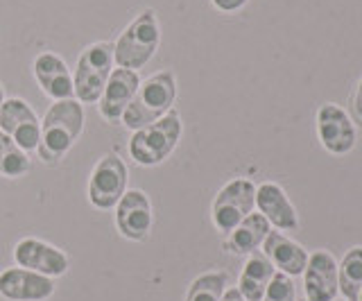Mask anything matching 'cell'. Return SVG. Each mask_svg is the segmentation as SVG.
I'll list each match as a JSON object with an SVG mask.
<instances>
[{"label": "cell", "mask_w": 362, "mask_h": 301, "mask_svg": "<svg viewBox=\"0 0 362 301\" xmlns=\"http://www.w3.org/2000/svg\"><path fill=\"white\" fill-rule=\"evenodd\" d=\"M84 131V105L79 100H59L45 111L41 122L39 159L45 163H57L64 159L79 134Z\"/></svg>", "instance_id": "obj_1"}, {"label": "cell", "mask_w": 362, "mask_h": 301, "mask_svg": "<svg viewBox=\"0 0 362 301\" xmlns=\"http://www.w3.org/2000/svg\"><path fill=\"white\" fill-rule=\"evenodd\" d=\"M175 100H177V80L173 71L154 73L139 84V91H136L120 122L132 131L143 129L156 122L158 118H163L168 111H173Z\"/></svg>", "instance_id": "obj_2"}, {"label": "cell", "mask_w": 362, "mask_h": 301, "mask_svg": "<svg viewBox=\"0 0 362 301\" xmlns=\"http://www.w3.org/2000/svg\"><path fill=\"white\" fill-rule=\"evenodd\" d=\"M158 46H161V25L154 9L147 7L113 43V64H118V69L139 71L154 57Z\"/></svg>", "instance_id": "obj_3"}, {"label": "cell", "mask_w": 362, "mask_h": 301, "mask_svg": "<svg viewBox=\"0 0 362 301\" xmlns=\"http://www.w3.org/2000/svg\"><path fill=\"white\" fill-rule=\"evenodd\" d=\"M181 134H184L181 116L177 111H168L163 118H158L152 125L136 129L132 134L129 138L132 159L139 165H145V168L163 163L179 145Z\"/></svg>", "instance_id": "obj_4"}, {"label": "cell", "mask_w": 362, "mask_h": 301, "mask_svg": "<svg viewBox=\"0 0 362 301\" xmlns=\"http://www.w3.org/2000/svg\"><path fill=\"white\" fill-rule=\"evenodd\" d=\"M113 71V43L98 41L90 43L77 57V66L73 73L75 100L82 105H98V100L109 82Z\"/></svg>", "instance_id": "obj_5"}, {"label": "cell", "mask_w": 362, "mask_h": 301, "mask_svg": "<svg viewBox=\"0 0 362 301\" xmlns=\"http://www.w3.org/2000/svg\"><path fill=\"white\" fill-rule=\"evenodd\" d=\"M256 206V186L249 179H233L220 188L213 199L211 218L222 233H231Z\"/></svg>", "instance_id": "obj_6"}, {"label": "cell", "mask_w": 362, "mask_h": 301, "mask_svg": "<svg viewBox=\"0 0 362 301\" xmlns=\"http://www.w3.org/2000/svg\"><path fill=\"white\" fill-rule=\"evenodd\" d=\"M129 170L118 154H105L88 179V202L95 208H113L127 193Z\"/></svg>", "instance_id": "obj_7"}, {"label": "cell", "mask_w": 362, "mask_h": 301, "mask_svg": "<svg viewBox=\"0 0 362 301\" xmlns=\"http://www.w3.org/2000/svg\"><path fill=\"white\" fill-rule=\"evenodd\" d=\"M0 131L11 136L21 150L32 152L41 141V120L25 100L7 98L0 107Z\"/></svg>", "instance_id": "obj_8"}, {"label": "cell", "mask_w": 362, "mask_h": 301, "mask_svg": "<svg viewBox=\"0 0 362 301\" xmlns=\"http://www.w3.org/2000/svg\"><path fill=\"white\" fill-rule=\"evenodd\" d=\"M14 261L23 270L43 274L48 278L64 276L68 272V256L39 238H23L14 247Z\"/></svg>", "instance_id": "obj_9"}, {"label": "cell", "mask_w": 362, "mask_h": 301, "mask_svg": "<svg viewBox=\"0 0 362 301\" xmlns=\"http://www.w3.org/2000/svg\"><path fill=\"white\" fill-rule=\"evenodd\" d=\"M317 136L324 150L331 154H346L356 145V127L349 120L346 111L333 102H326L317 111Z\"/></svg>", "instance_id": "obj_10"}, {"label": "cell", "mask_w": 362, "mask_h": 301, "mask_svg": "<svg viewBox=\"0 0 362 301\" xmlns=\"http://www.w3.org/2000/svg\"><path fill=\"white\" fill-rule=\"evenodd\" d=\"M154 225L152 204L139 188H132L116 204V227L127 240H145Z\"/></svg>", "instance_id": "obj_11"}, {"label": "cell", "mask_w": 362, "mask_h": 301, "mask_svg": "<svg viewBox=\"0 0 362 301\" xmlns=\"http://www.w3.org/2000/svg\"><path fill=\"white\" fill-rule=\"evenodd\" d=\"M139 84H141V77L136 71L113 69L105 91H102V95L98 100L100 116L107 122H111V125H118L124 116V111H127L129 102L134 100L136 91H139Z\"/></svg>", "instance_id": "obj_12"}, {"label": "cell", "mask_w": 362, "mask_h": 301, "mask_svg": "<svg viewBox=\"0 0 362 301\" xmlns=\"http://www.w3.org/2000/svg\"><path fill=\"white\" fill-rule=\"evenodd\" d=\"M54 293L52 278L23 270V267H7L0 272V297L7 301H45Z\"/></svg>", "instance_id": "obj_13"}, {"label": "cell", "mask_w": 362, "mask_h": 301, "mask_svg": "<svg viewBox=\"0 0 362 301\" xmlns=\"http://www.w3.org/2000/svg\"><path fill=\"white\" fill-rule=\"evenodd\" d=\"M32 69H34V77H37L41 91L48 98H52L54 102L75 98L71 69H68V64L57 52H41L39 57L34 59Z\"/></svg>", "instance_id": "obj_14"}, {"label": "cell", "mask_w": 362, "mask_h": 301, "mask_svg": "<svg viewBox=\"0 0 362 301\" xmlns=\"http://www.w3.org/2000/svg\"><path fill=\"white\" fill-rule=\"evenodd\" d=\"M303 288L308 301H333L337 295V263L328 252L320 249L308 256L303 270Z\"/></svg>", "instance_id": "obj_15"}, {"label": "cell", "mask_w": 362, "mask_h": 301, "mask_svg": "<svg viewBox=\"0 0 362 301\" xmlns=\"http://www.w3.org/2000/svg\"><path fill=\"white\" fill-rule=\"evenodd\" d=\"M256 206H258V213L263 216L272 227H276L281 231H294L299 227L297 211H294L286 191L274 182H265L256 188Z\"/></svg>", "instance_id": "obj_16"}, {"label": "cell", "mask_w": 362, "mask_h": 301, "mask_svg": "<svg viewBox=\"0 0 362 301\" xmlns=\"http://www.w3.org/2000/svg\"><path fill=\"white\" fill-rule=\"evenodd\" d=\"M263 249H265L267 261L274 265L279 272L288 276L303 274L305 263H308V254H305V249L299 242L290 240L288 236H283L279 231H269L263 242Z\"/></svg>", "instance_id": "obj_17"}, {"label": "cell", "mask_w": 362, "mask_h": 301, "mask_svg": "<svg viewBox=\"0 0 362 301\" xmlns=\"http://www.w3.org/2000/svg\"><path fill=\"white\" fill-rule=\"evenodd\" d=\"M274 272H276V267L267 261L265 254L252 252V256H249L243 267L240 281H238V290H240L245 301H263L265 290L272 281V276H274Z\"/></svg>", "instance_id": "obj_18"}, {"label": "cell", "mask_w": 362, "mask_h": 301, "mask_svg": "<svg viewBox=\"0 0 362 301\" xmlns=\"http://www.w3.org/2000/svg\"><path fill=\"white\" fill-rule=\"evenodd\" d=\"M269 233V222L260 213H249L231 233L224 247L233 254H252L265 242Z\"/></svg>", "instance_id": "obj_19"}, {"label": "cell", "mask_w": 362, "mask_h": 301, "mask_svg": "<svg viewBox=\"0 0 362 301\" xmlns=\"http://www.w3.org/2000/svg\"><path fill=\"white\" fill-rule=\"evenodd\" d=\"M337 288L346 301H358L362 293V247H354L344 254L337 265Z\"/></svg>", "instance_id": "obj_20"}, {"label": "cell", "mask_w": 362, "mask_h": 301, "mask_svg": "<svg viewBox=\"0 0 362 301\" xmlns=\"http://www.w3.org/2000/svg\"><path fill=\"white\" fill-rule=\"evenodd\" d=\"M30 168H32L30 154L25 150H21L5 131H0V175L9 177V179H18V177L28 175Z\"/></svg>", "instance_id": "obj_21"}, {"label": "cell", "mask_w": 362, "mask_h": 301, "mask_svg": "<svg viewBox=\"0 0 362 301\" xmlns=\"http://www.w3.org/2000/svg\"><path fill=\"white\" fill-rule=\"evenodd\" d=\"M224 290H226V274L209 272L197 276L190 283L186 301H222Z\"/></svg>", "instance_id": "obj_22"}, {"label": "cell", "mask_w": 362, "mask_h": 301, "mask_svg": "<svg viewBox=\"0 0 362 301\" xmlns=\"http://www.w3.org/2000/svg\"><path fill=\"white\" fill-rule=\"evenodd\" d=\"M263 301H297L292 278L283 272H274V276H272V281L265 290Z\"/></svg>", "instance_id": "obj_23"}, {"label": "cell", "mask_w": 362, "mask_h": 301, "mask_svg": "<svg viewBox=\"0 0 362 301\" xmlns=\"http://www.w3.org/2000/svg\"><path fill=\"white\" fill-rule=\"evenodd\" d=\"M249 0H211V5L218 9V12H224V14H233L238 9H243Z\"/></svg>", "instance_id": "obj_24"}, {"label": "cell", "mask_w": 362, "mask_h": 301, "mask_svg": "<svg viewBox=\"0 0 362 301\" xmlns=\"http://www.w3.org/2000/svg\"><path fill=\"white\" fill-rule=\"evenodd\" d=\"M351 107H354L356 118L362 120V80L358 82V88H356V93H354V102H351Z\"/></svg>", "instance_id": "obj_25"}, {"label": "cell", "mask_w": 362, "mask_h": 301, "mask_svg": "<svg viewBox=\"0 0 362 301\" xmlns=\"http://www.w3.org/2000/svg\"><path fill=\"white\" fill-rule=\"evenodd\" d=\"M222 301H245V297L240 295V290L238 288H229V290H224Z\"/></svg>", "instance_id": "obj_26"}, {"label": "cell", "mask_w": 362, "mask_h": 301, "mask_svg": "<svg viewBox=\"0 0 362 301\" xmlns=\"http://www.w3.org/2000/svg\"><path fill=\"white\" fill-rule=\"evenodd\" d=\"M5 102V91H3V84H0V107H3Z\"/></svg>", "instance_id": "obj_27"}, {"label": "cell", "mask_w": 362, "mask_h": 301, "mask_svg": "<svg viewBox=\"0 0 362 301\" xmlns=\"http://www.w3.org/2000/svg\"><path fill=\"white\" fill-rule=\"evenodd\" d=\"M358 301H362V293H360V299H358Z\"/></svg>", "instance_id": "obj_28"}, {"label": "cell", "mask_w": 362, "mask_h": 301, "mask_svg": "<svg viewBox=\"0 0 362 301\" xmlns=\"http://www.w3.org/2000/svg\"><path fill=\"white\" fill-rule=\"evenodd\" d=\"M333 301H335V299H333ZM342 301H344V299H342Z\"/></svg>", "instance_id": "obj_29"}]
</instances>
